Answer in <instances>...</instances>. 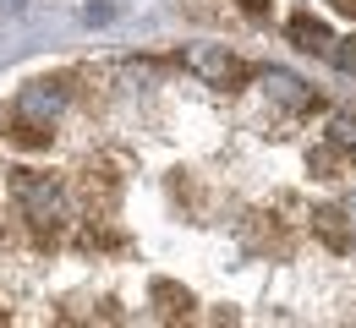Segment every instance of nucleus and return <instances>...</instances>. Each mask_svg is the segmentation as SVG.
<instances>
[{
	"instance_id": "f257e3e1",
	"label": "nucleus",
	"mask_w": 356,
	"mask_h": 328,
	"mask_svg": "<svg viewBox=\"0 0 356 328\" xmlns=\"http://www.w3.org/2000/svg\"><path fill=\"white\" fill-rule=\"evenodd\" d=\"M11 197H17L28 230L39 241H55L66 230V191H60L55 175H44V170H11Z\"/></svg>"
},
{
	"instance_id": "f03ea898",
	"label": "nucleus",
	"mask_w": 356,
	"mask_h": 328,
	"mask_svg": "<svg viewBox=\"0 0 356 328\" xmlns=\"http://www.w3.org/2000/svg\"><path fill=\"white\" fill-rule=\"evenodd\" d=\"M285 39L296 49H307V55H334V33H329V22H323L318 11H291Z\"/></svg>"
},
{
	"instance_id": "7ed1b4c3",
	"label": "nucleus",
	"mask_w": 356,
	"mask_h": 328,
	"mask_svg": "<svg viewBox=\"0 0 356 328\" xmlns=\"http://www.w3.org/2000/svg\"><path fill=\"white\" fill-rule=\"evenodd\" d=\"M186 66H192L197 77H209V83H236V77H247V66H241L230 49H214V44H192L186 49Z\"/></svg>"
},
{
	"instance_id": "20e7f679",
	"label": "nucleus",
	"mask_w": 356,
	"mask_h": 328,
	"mask_svg": "<svg viewBox=\"0 0 356 328\" xmlns=\"http://www.w3.org/2000/svg\"><path fill=\"white\" fill-rule=\"evenodd\" d=\"M312 230L323 235V246H334V252H351L356 246L351 208H318V214H312Z\"/></svg>"
},
{
	"instance_id": "39448f33",
	"label": "nucleus",
	"mask_w": 356,
	"mask_h": 328,
	"mask_svg": "<svg viewBox=\"0 0 356 328\" xmlns=\"http://www.w3.org/2000/svg\"><path fill=\"white\" fill-rule=\"evenodd\" d=\"M148 290H154V301H159V312H165V318H181V312H192V295H186L176 279H154Z\"/></svg>"
},
{
	"instance_id": "423d86ee",
	"label": "nucleus",
	"mask_w": 356,
	"mask_h": 328,
	"mask_svg": "<svg viewBox=\"0 0 356 328\" xmlns=\"http://www.w3.org/2000/svg\"><path fill=\"white\" fill-rule=\"evenodd\" d=\"M329 142H334L340 153H351V159H356V121H346V115H340V121L329 126Z\"/></svg>"
},
{
	"instance_id": "0eeeda50",
	"label": "nucleus",
	"mask_w": 356,
	"mask_h": 328,
	"mask_svg": "<svg viewBox=\"0 0 356 328\" xmlns=\"http://www.w3.org/2000/svg\"><path fill=\"white\" fill-rule=\"evenodd\" d=\"M268 88H274V94L285 98V104H307V94H302V83H296V77H285V71H274V77H268Z\"/></svg>"
},
{
	"instance_id": "6e6552de",
	"label": "nucleus",
	"mask_w": 356,
	"mask_h": 328,
	"mask_svg": "<svg viewBox=\"0 0 356 328\" xmlns=\"http://www.w3.org/2000/svg\"><path fill=\"white\" fill-rule=\"evenodd\" d=\"M110 17H115V6H110V0H93V6H83V22H88V28L110 22Z\"/></svg>"
},
{
	"instance_id": "1a4fd4ad",
	"label": "nucleus",
	"mask_w": 356,
	"mask_h": 328,
	"mask_svg": "<svg viewBox=\"0 0 356 328\" xmlns=\"http://www.w3.org/2000/svg\"><path fill=\"white\" fill-rule=\"evenodd\" d=\"M334 60H340L346 71H356V39H340V44H334Z\"/></svg>"
},
{
	"instance_id": "9d476101",
	"label": "nucleus",
	"mask_w": 356,
	"mask_h": 328,
	"mask_svg": "<svg viewBox=\"0 0 356 328\" xmlns=\"http://www.w3.org/2000/svg\"><path fill=\"white\" fill-rule=\"evenodd\" d=\"M241 11H247V17H264V11H268V0H241Z\"/></svg>"
},
{
	"instance_id": "9b49d317",
	"label": "nucleus",
	"mask_w": 356,
	"mask_h": 328,
	"mask_svg": "<svg viewBox=\"0 0 356 328\" xmlns=\"http://www.w3.org/2000/svg\"><path fill=\"white\" fill-rule=\"evenodd\" d=\"M334 11H346V17H356V0H329Z\"/></svg>"
},
{
	"instance_id": "f8f14e48",
	"label": "nucleus",
	"mask_w": 356,
	"mask_h": 328,
	"mask_svg": "<svg viewBox=\"0 0 356 328\" xmlns=\"http://www.w3.org/2000/svg\"><path fill=\"white\" fill-rule=\"evenodd\" d=\"M0 318H6V312H0Z\"/></svg>"
}]
</instances>
